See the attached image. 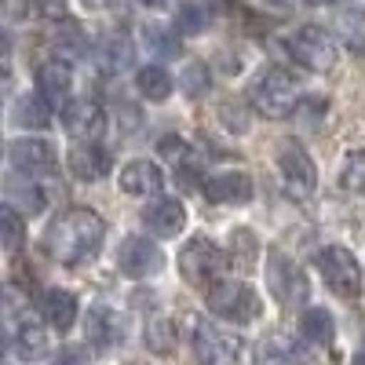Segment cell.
<instances>
[{"mask_svg": "<svg viewBox=\"0 0 365 365\" xmlns=\"http://www.w3.org/2000/svg\"><path fill=\"white\" fill-rule=\"evenodd\" d=\"M351 365H365V347H361V351H358V354L351 358Z\"/></svg>", "mask_w": 365, "mask_h": 365, "instance_id": "f35d334b", "label": "cell"}, {"mask_svg": "<svg viewBox=\"0 0 365 365\" xmlns=\"http://www.w3.org/2000/svg\"><path fill=\"white\" fill-rule=\"evenodd\" d=\"M103 234H106V223L91 208H66V212H58V216L48 223L44 249H48V256L55 263L81 267V263H88L91 256L99 252Z\"/></svg>", "mask_w": 365, "mask_h": 365, "instance_id": "6da1fadb", "label": "cell"}, {"mask_svg": "<svg viewBox=\"0 0 365 365\" xmlns=\"http://www.w3.org/2000/svg\"><path fill=\"white\" fill-rule=\"evenodd\" d=\"M179 84H182V91H187V96H201V91L208 88V70H205L201 63H190L187 70H182Z\"/></svg>", "mask_w": 365, "mask_h": 365, "instance_id": "836d02e7", "label": "cell"}, {"mask_svg": "<svg viewBox=\"0 0 365 365\" xmlns=\"http://www.w3.org/2000/svg\"><path fill=\"white\" fill-rule=\"evenodd\" d=\"M165 267V256L154 241L146 237H125L117 249V270L125 274V278H150V274H158Z\"/></svg>", "mask_w": 365, "mask_h": 365, "instance_id": "30bf717a", "label": "cell"}, {"mask_svg": "<svg viewBox=\"0 0 365 365\" xmlns=\"http://www.w3.org/2000/svg\"><path fill=\"white\" fill-rule=\"evenodd\" d=\"M205 197L212 205H245L252 201V179L245 172H223L205 182Z\"/></svg>", "mask_w": 365, "mask_h": 365, "instance_id": "5bb4252c", "label": "cell"}, {"mask_svg": "<svg viewBox=\"0 0 365 365\" xmlns=\"http://www.w3.org/2000/svg\"><path fill=\"white\" fill-rule=\"evenodd\" d=\"M41 11L51 19H63V0H41Z\"/></svg>", "mask_w": 365, "mask_h": 365, "instance_id": "8d00e7d4", "label": "cell"}, {"mask_svg": "<svg viewBox=\"0 0 365 365\" xmlns=\"http://www.w3.org/2000/svg\"><path fill=\"white\" fill-rule=\"evenodd\" d=\"M161 168L154 161H132L120 168V190L132 194V197H146V194H158L161 190Z\"/></svg>", "mask_w": 365, "mask_h": 365, "instance_id": "ac0fdd59", "label": "cell"}, {"mask_svg": "<svg viewBox=\"0 0 365 365\" xmlns=\"http://www.w3.org/2000/svg\"><path fill=\"white\" fill-rule=\"evenodd\" d=\"M307 4H336V0H307Z\"/></svg>", "mask_w": 365, "mask_h": 365, "instance_id": "60d3db41", "label": "cell"}, {"mask_svg": "<svg viewBox=\"0 0 365 365\" xmlns=\"http://www.w3.org/2000/svg\"><path fill=\"white\" fill-rule=\"evenodd\" d=\"M299 332H303V340H311V344H329L336 336V322H332V314L325 307H307L299 318Z\"/></svg>", "mask_w": 365, "mask_h": 365, "instance_id": "cb8c5ba5", "label": "cell"}, {"mask_svg": "<svg viewBox=\"0 0 365 365\" xmlns=\"http://www.w3.org/2000/svg\"><path fill=\"white\" fill-rule=\"evenodd\" d=\"M143 41H146L150 51H158V55H179L175 29L168 34V29H161V26H146V29H143Z\"/></svg>", "mask_w": 365, "mask_h": 365, "instance_id": "1f68e13d", "label": "cell"}, {"mask_svg": "<svg viewBox=\"0 0 365 365\" xmlns=\"http://www.w3.org/2000/svg\"><path fill=\"white\" fill-rule=\"evenodd\" d=\"M358 55H361V58H365V48H361V51H358Z\"/></svg>", "mask_w": 365, "mask_h": 365, "instance_id": "b9f144b4", "label": "cell"}, {"mask_svg": "<svg viewBox=\"0 0 365 365\" xmlns=\"http://www.w3.org/2000/svg\"><path fill=\"white\" fill-rule=\"evenodd\" d=\"M51 365H91V361H88V354H84L81 347H63V351L55 354Z\"/></svg>", "mask_w": 365, "mask_h": 365, "instance_id": "d590c367", "label": "cell"}, {"mask_svg": "<svg viewBox=\"0 0 365 365\" xmlns=\"http://www.w3.org/2000/svg\"><path fill=\"white\" fill-rule=\"evenodd\" d=\"M194 354H197L201 365H237L241 340L234 336V332H227V329H216V325L201 322L194 329Z\"/></svg>", "mask_w": 365, "mask_h": 365, "instance_id": "52a82bcc", "label": "cell"}, {"mask_svg": "<svg viewBox=\"0 0 365 365\" xmlns=\"http://www.w3.org/2000/svg\"><path fill=\"white\" fill-rule=\"evenodd\" d=\"M289 55L299 66H307L314 73H325L336 66V41H332L322 26H303L289 37Z\"/></svg>", "mask_w": 365, "mask_h": 365, "instance_id": "5b68a950", "label": "cell"}, {"mask_svg": "<svg viewBox=\"0 0 365 365\" xmlns=\"http://www.w3.org/2000/svg\"><path fill=\"white\" fill-rule=\"evenodd\" d=\"M63 125L66 132L77 139V143H96L106 128V113L99 103H91V99H73L63 106Z\"/></svg>", "mask_w": 365, "mask_h": 365, "instance_id": "8fae6325", "label": "cell"}, {"mask_svg": "<svg viewBox=\"0 0 365 365\" xmlns=\"http://www.w3.org/2000/svg\"><path fill=\"white\" fill-rule=\"evenodd\" d=\"M96 58H99V66H103L106 73H120V70H128V66H132V41H128L125 34H110V37H103V41H99Z\"/></svg>", "mask_w": 365, "mask_h": 365, "instance_id": "7402d4cb", "label": "cell"}, {"mask_svg": "<svg viewBox=\"0 0 365 365\" xmlns=\"http://www.w3.org/2000/svg\"><path fill=\"white\" fill-rule=\"evenodd\" d=\"M63 48L70 51H84V41H81V26L77 22H63V29H58V37H55Z\"/></svg>", "mask_w": 365, "mask_h": 365, "instance_id": "e575fe53", "label": "cell"}, {"mask_svg": "<svg viewBox=\"0 0 365 365\" xmlns=\"http://www.w3.org/2000/svg\"><path fill=\"white\" fill-rule=\"evenodd\" d=\"M259 365H292L296 361V351L285 344V340H267L259 344Z\"/></svg>", "mask_w": 365, "mask_h": 365, "instance_id": "d6a6232c", "label": "cell"}, {"mask_svg": "<svg viewBox=\"0 0 365 365\" xmlns=\"http://www.w3.org/2000/svg\"><path fill=\"white\" fill-rule=\"evenodd\" d=\"M223 267H227V256L216 249V241H208V237L187 241V249L179 252V274H182L190 285H197V289L216 285V278H220Z\"/></svg>", "mask_w": 365, "mask_h": 365, "instance_id": "277c9868", "label": "cell"}, {"mask_svg": "<svg viewBox=\"0 0 365 365\" xmlns=\"http://www.w3.org/2000/svg\"><path fill=\"white\" fill-rule=\"evenodd\" d=\"M314 263H318V270H322L325 285L336 292V296L354 299V296L361 292V270H358V259H354L347 249L329 245V249H322V252L314 256Z\"/></svg>", "mask_w": 365, "mask_h": 365, "instance_id": "8992f818", "label": "cell"}, {"mask_svg": "<svg viewBox=\"0 0 365 365\" xmlns=\"http://www.w3.org/2000/svg\"><path fill=\"white\" fill-rule=\"evenodd\" d=\"M249 103L263 113V117H274L282 120L289 113H296L299 106V96H296V81L285 73V70H263L252 84H249Z\"/></svg>", "mask_w": 365, "mask_h": 365, "instance_id": "3957f363", "label": "cell"}, {"mask_svg": "<svg viewBox=\"0 0 365 365\" xmlns=\"http://www.w3.org/2000/svg\"><path fill=\"white\" fill-rule=\"evenodd\" d=\"M88 340L99 344V347H113L125 340V332H120V318L106 307H91L88 311Z\"/></svg>", "mask_w": 365, "mask_h": 365, "instance_id": "44dd1931", "label": "cell"}, {"mask_svg": "<svg viewBox=\"0 0 365 365\" xmlns=\"http://www.w3.org/2000/svg\"><path fill=\"white\" fill-rule=\"evenodd\" d=\"M41 311H44V318H48L51 329L66 332V329L77 322V299H73V292H66V289H51V292H44V299H41Z\"/></svg>", "mask_w": 365, "mask_h": 365, "instance_id": "ffe728a7", "label": "cell"}, {"mask_svg": "<svg viewBox=\"0 0 365 365\" xmlns=\"http://www.w3.org/2000/svg\"><path fill=\"white\" fill-rule=\"evenodd\" d=\"M256 256H259V241H256V234L252 230H234L230 234V259H234V267H241V270H249L252 263H256Z\"/></svg>", "mask_w": 365, "mask_h": 365, "instance_id": "f1b7e54d", "label": "cell"}, {"mask_svg": "<svg viewBox=\"0 0 365 365\" xmlns=\"http://www.w3.org/2000/svg\"><path fill=\"white\" fill-rule=\"evenodd\" d=\"M205 303H208V311L223 318V322H234V325H249L259 318L263 311V299L259 292L249 285V282H216V285H208L205 292Z\"/></svg>", "mask_w": 365, "mask_h": 365, "instance_id": "7a4b0ae2", "label": "cell"}, {"mask_svg": "<svg viewBox=\"0 0 365 365\" xmlns=\"http://www.w3.org/2000/svg\"><path fill=\"white\" fill-rule=\"evenodd\" d=\"M70 88H73V73L63 58H48V63L37 66V96H44L51 106L66 103Z\"/></svg>", "mask_w": 365, "mask_h": 365, "instance_id": "9a60e30c", "label": "cell"}, {"mask_svg": "<svg viewBox=\"0 0 365 365\" xmlns=\"http://www.w3.org/2000/svg\"><path fill=\"white\" fill-rule=\"evenodd\" d=\"M135 88L143 91V99L165 103V99L172 96V77H168V70H161V66H143V70L135 73Z\"/></svg>", "mask_w": 365, "mask_h": 365, "instance_id": "d4e9b609", "label": "cell"}, {"mask_svg": "<svg viewBox=\"0 0 365 365\" xmlns=\"http://www.w3.org/2000/svg\"><path fill=\"white\" fill-rule=\"evenodd\" d=\"M143 223L154 230L158 237H175L182 227H187V208H182L175 197H158V201L146 205Z\"/></svg>", "mask_w": 365, "mask_h": 365, "instance_id": "4fadbf2b", "label": "cell"}, {"mask_svg": "<svg viewBox=\"0 0 365 365\" xmlns=\"http://www.w3.org/2000/svg\"><path fill=\"white\" fill-rule=\"evenodd\" d=\"M267 285L282 303H303L307 299V278H303V270L278 249L267 252Z\"/></svg>", "mask_w": 365, "mask_h": 365, "instance_id": "ba28073f", "label": "cell"}, {"mask_svg": "<svg viewBox=\"0 0 365 365\" xmlns=\"http://www.w3.org/2000/svg\"><path fill=\"white\" fill-rule=\"evenodd\" d=\"M11 117H15V125H22V128H48L51 125V103L44 96H22L15 103Z\"/></svg>", "mask_w": 365, "mask_h": 365, "instance_id": "603a6c76", "label": "cell"}, {"mask_svg": "<svg viewBox=\"0 0 365 365\" xmlns=\"http://www.w3.org/2000/svg\"><path fill=\"white\" fill-rule=\"evenodd\" d=\"M146 347L154 354L175 351V322H168V318H154V322H150L146 325Z\"/></svg>", "mask_w": 365, "mask_h": 365, "instance_id": "f546056e", "label": "cell"}, {"mask_svg": "<svg viewBox=\"0 0 365 365\" xmlns=\"http://www.w3.org/2000/svg\"><path fill=\"white\" fill-rule=\"evenodd\" d=\"M205 26H208V4H201V0H182L175 8V34L194 37Z\"/></svg>", "mask_w": 365, "mask_h": 365, "instance_id": "484cf974", "label": "cell"}, {"mask_svg": "<svg viewBox=\"0 0 365 365\" xmlns=\"http://www.w3.org/2000/svg\"><path fill=\"white\" fill-rule=\"evenodd\" d=\"M0 241H4L8 252H19L22 241H26V220L15 205H4L0 208Z\"/></svg>", "mask_w": 365, "mask_h": 365, "instance_id": "4316f807", "label": "cell"}, {"mask_svg": "<svg viewBox=\"0 0 365 365\" xmlns=\"http://www.w3.org/2000/svg\"><path fill=\"white\" fill-rule=\"evenodd\" d=\"M278 168L285 175V187L292 197H311L318 187V172L314 161L307 158V150L299 143H282V154H278Z\"/></svg>", "mask_w": 365, "mask_h": 365, "instance_id": "9c48e42d", "label": "cell"}, {"mask_svg": "<svg viewBox=\"0 0 365 365\" xmlns=\"http://www.w3.org/2000/svg\"><path fill=\"white\" fill-rule=\"evenodd\" d=\"M11 351H15L19 361H41V358H48V336H44V329L34 318L11 322Z\"/></svg>", "mask_w": 365, "mask_h": 365, "instance_id": "2e32d148", "label": "cell"}, {"mask_svg": "<svg viewBox=\"0 0 365 365\" xmlns=\"http://www.w3.org/2000/svg\"><path fill=\"white\" fill-rule=\"evenodd\" d=\"M158 154L175 168V175H179V182H182V187H194V182H197V161L190 158V146L187 143H182V139H175V135H165L161 143H158Z\"/></svg>", "mask_w": 365, "mask_h": 365, "instance_id": "d6986e66", "label": "cell"}, {"mask_svg": "<svg viewBox=\"0 0 365 365\" xmlns=\"http://www.w3.org/2000/svg\"><path fill=\"white\" fill-rule=\"evenodd\" d=\"M143 4H146V8H165L168 0H143Z\"/></svg>", "mask_w": 365, "mask_h": 365, "instance_id": "ab89813d", "label": "cell"}, {"mask_svg": "<svg viewBox=\"0 0 365 365\" xmlns=\"http://www.w3.org/2000/svg\"><path fill=\"white\" fill-rule=\"evenodd\" d=\"M70 172L81 182H96L110 172V154L96 143H77V146H70Z\"/></svg>", "mask_w": 365, "mask_h": 365, "instance_id": "e0dca14e", "label": "cell"}, {"mask_svg": "<svg viewBox=\"0 0 365 365\" xmlns=\"http://www.w3.org/2000/svg\"><path fill=\"white\" fill-rule=\"evenodd\" d=\"M340 34H344V41L354 48V51H361L365 48V11H347V15H340Z\"/></svg>", "mask_w": 365, "mask_h": 365, "instance_id": "4dcf8cb0", "label": "cell"}, {"mask_svg": "<svg viewBox=\"0 0 365 365\" xmlns=\"http://www.w3.org/2000/svg\"><path fill=\"white\" fill-rule=\"evenodd\" d=\"M8 154H11V165L22 172V175H48L55 168V146L44 143V139H15L8 146Z\"/></svg>", "mask_w": 365, "mask_h": 365, "instance_id": "7c38bea8", "label": "cell"}, {"mask_svg": "<svg viewBox=\"0 0 365 365\" xmlns=\"http://www.w3.org/2000/svg\"><path fill=\"white\" fill-rule=\"evenodd\" d=\"M84 4H91V8H106V4H113V0H84Z\"/></svg>", "mask_w": 365, "mask_h": 365, "instance_id": "74e56055", "label": "cell"}, {"mask_svg": "<svg viewBox=\"0 0 365 365\" xmlns=\"http://www.w3.org/2000/svg\"><path fill=\"white\" fill-rule=\"evenodd\" d=\"M340 187L347 194H365V150H351L340 165Z\"/></svg>", "mask_w": 365, "mask_h": 365, "instance_id": "83f0119b", "label": "cell"}]
</instances>
